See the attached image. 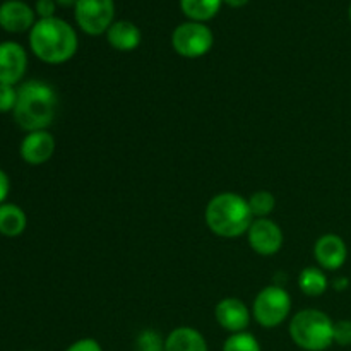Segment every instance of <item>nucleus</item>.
<instances>
[{
  "instance_id": "nucleus-24",
  "label": "nucleus",
  "mask_w": 351,
  "mask_h": 351,
  "mask_svg": "<svg viewBox=\"0 0 351 351\" xmlns=\"http://www.w3.org/2000/svg\"><path fill=\"white\" fill-rule=\"evenodd\" d=\"M55 9H57L55 0H36L34 12L40 16V19H50V17H55Z\"/></svg>"
},
{
  "instance_id": "nucleus-23",
  "label": "nucleus",
  "mask_w": 351,
  "mask_h": 351,
  "mask_svg": "<svg viewBox=\"0 0 351 351\" xmlns=\"http://www.w3.org/2000/svg\"><path fill=\"white\" fill-rule=\"evenodd\" d=\"M335 343L339 346L351 345V321L348 319L335 322Z\"/></svg>"
},
{
  "instance_id": "nucleus-20",
  "label": "nucleus",
  "mask_w": 351,
  "mask_h": 351,
  "mask_svg": "<svg viewBox=\"0 0 351 351\" xmlns=\"http://www.w3.org/2000/svg\"><path fill=\"white\" fill-rule=\"evenodd\" d=\"M223 351H263L261 350L259 341L256 339V336L250 335V332L242 331L235 332V335H230L226 338L225 345H223Z\"/></svg>"
},
{
  "instance_id": "nucleus-17",
  "label": "nucleus",
  "mask_w": 351,
  "mask_h": 351,
  "mask_svg": "<svg viewBox=\"0 0 351 351\" xmlns=\"http://www.w3.org/2000/svg\"><path fill=\"white\" fill-rule=\"evenodd\" d=\"M223 0H180L185 16L195 23H206L213 19L221 9Z\"/></svg>"
},
{
  "instance_id": "nucleus-28",
  "label": "nucleus",
  "mask_w": 351,
  "mask_h": 351,
  "mask_svg": "<svg viewBox=\"0 0 351 351\" xmlns=\"http://www.w3.org/2000/svg\"><path fill=\"white\" fill-rule=\"evenodd\" d=\"M225 3H228L230 7H243L249 3V0H223Z\"/></svg>"
},
{
  "instance_id": "nucleus-5",
  "label": "nucleus",
  "mask_w": 351,
  "mask_h": 351,
  "mask_svg": "<svg viewBox=\"0 0 351 351\" xmlns=\"http://www.w3.org/2000/svg\"><path fill=\"white\" fill-rule=\"evenodd\" d=\"M291 312V297L281 285H271L259 291L252 305V317L266 329L278 328Z\"/></svg>"
},
{
  "instance_id": "nucleus-1",
  "label": "nucleus",
  "mask_w": 351,
  "mask_h": 351,
  "mask_svg": "<svg viewBox=\"0 0 351 351\" xmlns=\"http://www.w3.org/2000/svg\"><path fill=\"white\" fill-rule=\"evenodd\" d=\"M57 93L43 81H26L17 88L14 120L26 132L47 130L57 115Z\"/></svg>"
},
{
  "instance_id": "nucleus-25",
  "label": "nucleus",
  "mask_w": 351,
  "mask_h": 351,
  "mask_svg": "<svg viewBox=\"0 0 351 351\" xmlns=\"http://www.w3.org/2000/svg\"><path fill=\"white\" fill-rule=\"evenodd\" d=\"M65 351H103V348L96 339L82 338V339H77L75 343H72V345Z\"/></svg>"
},
{
  "instance_id": "nucleus-2",
  "label": "nucleus",
  "mask_w": 351,
  "mask_h": 351,
  "mask_svg": "<svg viewBox=\"0 0 351 351\" xmlns=\"http://www.w3.org/2000/svg\"><path fill=\"white\" fill-rule=\"evenodd\" d=\"M74 27L58 17L40 19L29 31V47L45 64H64L77 51Z\"/></svg>"
},
{
  "instance_id": "nucleus-13",
  "label": "nucleus",
  "mask_w": 351,
  "mask_h": 351,
  "mask_svg": "<svg viewBox=\"0 0 351 351\" xmlns=\"http://www.w3.org/2000/svg\"><path fill=\"white\" fill-rule=\"evenodd\" d=\"M34 23V10L23 0H7L0 5V27L7 33L31 31Z\"/></svg>"
},
{
  "instance_id": "nucleus-8",
  "label": "nucleus",
  "mask_w": 351,
  "mask_h": 351,
  "mask_svg": "<svg viewBox=\"0 0 351 351\" xmlns=\"http://www.w3.org/2000/svg\"><path fill=\"white\" fill-rule=\"evenodd\" d=\"M249 245L259 256H274L283 247V232L269 218H256L247 232Z\"/></svg>"
},
{
  "instance_id": "nucleus-3",
  "label": "nucleus",
  "mask_w": 351,
  "mask_h": 351,
  "mask_svg": "<svg viewBox=\"0 0 351 351\" xmlns=\"http://www.w3.org/2000/svg\"><path fill=\"white\" fill-rule=\"evenodd\" d=\"M254 216L249 199L235 192H221L206 206V223L215 235L223 239H237L249 232Z\"/></svg>"
},
{
  "instance_id": "nucleus-4",
  "label": "nucleus",
  "mask_w": 351,
  "mask_h": 351,
  "mask_svg": "<svg viewBox=\"0 0 351 351\" xmlns=\"http://www.w3.org/2000/svg\"><path fill=\"white\" fill-rule=\"evenodd\" d=\"M290 336L298 348L324 351L335 343V322L317 308H305L290 321Z\"/></svg>"
},
{
  "instance_id": "nucleus-21",
  "label": "nucleus",
  "mask_w": 351,
  "mask_h": 351,
  "mask_svg": "<svg viewBox=\"0 0 351 351\" xmlns=\"http://www.w3.org/2000/svg\"><path fill=\"white\" fill-rule=\"evenodd\" d=\"M137 351H165V339L153 329H147L139 335L136 341Z\"/></svg>"
},
{
  "instance_id": "nucleus-7",
  "label": "nucleus",
  "mask_w": 351,
  "mask_h": 351,
  "mask_svg": "<svg viewBox=\"0 0 351 351\" xmlns=\"http://www.w3.org/2000/svg\"><path fill=\"white\" fill-rule=\"evenodd\" d=\"M77 26L86 34L98 36L108 31L115 16L113 0H77L74 7Z\"/></svg>"
},
{
  "instance_id": "nucleus-19",
  "label": "nucleus",
  "mask_w": 351,
  "mask_h": 351,
  "mask_svg": "<svg viewBox=\"0 0 351 351\" xmlns=\"http://www.w3.org/2000/svg\"><path fill=\"white\" fill-rule=\"evenodd\" d=\"M249 208L254 219L267 218V216L274 211V208H276V199H274V195L271 194V192L257 191L256 194L250 195Z\"/></svg>"
},
{
  "instance_id": "nucleus-16",
  "label": "nucleus",
  "mask_w": 351,
  "mask_h": 351,
  "mask_svg": "<svg viewBox=\"0 0 351 351\" xmlns=\"http://www.w3.org/2000/svg\"><path fill=\"white\" fill-rule=\"evenodd\" d=\"M26 213L16 204H0V235L14 237L23 235L26 230Z\"/></svg>"
},
{
  "instance_id": "nucleus-18",
  "label": "nucleus",
  "mask_w": 351,
  "mask_h": 351,
  "mask_svg": "<svg viewBox=\"0 0 351 351\" xmlns=\"http://www.w3.org/2000/svg\"><path fill=\"white\" fill-rule=\"evenodd\" d=\"M298 285L307 297H321L328 290L329 280L321 267H305L298 278Z\"/></svg>"
},
{
  "instance_id": "nucleus-15",
  "label": "nucleus",
  "mask_w": 351,
  "mask_h": 351,
  "mask_svg": "<svg viewBox=\"0 0 351 351\" xmlns=\"http://www.w3.org/2000/svg\"><path fill=\"white\" fill-rule=\"evenodd\" d=\"M106 40L119 51L136 50L141 45V29L130 21H117L106 31Z\"/></svg>"
},
{
  "instance_id": "nucleus-12",
  "label": "nucleus",
  "mask_w": 351,
  "mask_h": 351,
  "mask_svg": "<svg viewBox=\"0 0 351 351\" xmlns=\"http://www.w3.org/2000/svg\"><path fill=\"white\" fill-rule=\"evenodd\" d=\"M250 315L252 312L239 298H223L215 308V317L218 324L232 335L242 332L249 328Z\"/></svg>"
},
{
  "instance_id": "nucleus-22",
  "label": "nucleus",
  "mask_w": 351,
  "mask_h": 351,
  "mask_svg": "<svg viewBox=\"0 0 351 351\" xmlns=\"http://www.w3.org/2000/svg\"><path fill=\"white\" fill-rule=\"evenodd\" d=\"M17 101V89L9 84H0V113L14 112Z\"/></svg>"
},
{
  "instance_id": "nucleus-6",
  "label": "nucleus",
  "mask_w": 351,
  "mask_h": 351,
  "mask_svg": "<svg viewBox=\"0 0 351 351\" xmlns=\"http://www.w3.org/2000/svg\"><path fill=\"white\" fill-rule=\"evenodd\" d=\"M215 43L213 31L204 23H189L180 24L171 33V47L180 57L199 58L204 57Z\"/></svg>"
},
{
  "instance_id": "nucleus-14",
  "label": "nucleus",
  "mask_w": 351,
  "mask_h": 351,
  "mask_svg": "<svg viewBox=\"0 0 351 351\" xmlns=\"http://www.w3.org/2000/svg\"><path fill=\"white\" fill-rule=\"evenodd\" d=\"M165 351H208V343L197 329L182 326L167 336Z\"/></svg>"
},
{
  "instance_id": "nucleus-10",
  "label": "nucleus",
  "mask_w": 351,
  "mask_h": 351,
  "mask_svg": "<svg viewBox=\"0 0 351 351\" xmlns=\"http://www.w3.org/2000/svg\"><path fill=\"white\" fill-rule=\"evenodd\" d=\"M314 257L321 269L338 271L339 267L345 266L346 259H348V249H346L345 240L335 233L322 235L314 245Z\"/></svg>"
},
{
  "instance_id": "nucleus-11",
  "label": "nucleus",
  "mask_w": 351,
  "mask_h": 351,
  "mask_svg": "<svg viewBox=\"0 0 351 351\" xmlns=\"http://www.w3.org/2000/svg\"><path fill=\"white\" fill-rule=\"evenodd\" d=\"M55 146H57L55 137L48 130H34V132L26 134L21 143L19 153L27 165L38 167V165L47 163L53 156Z\"/></svg>"
},
{
  "instance_id": "nucleus-30",
  "label": "nucleus",
  "mask_w": 351,
  "mask_h": 351,
  "mask_svg": "<svg viewBox=\"0 0 351 351\" xmlns=\"http://www.w3.org/2000/svg\"><path fill=\"white\" fill-rule=\"evenodd\" d=\"M348 17H350V23H351V5H350V9H348Z\"/></svg>"
},
{
  "instance_id": "nucleus-9",
  "label": "nucleus",
  "mask_w": 351,
  "mask_h": 351,
  "mask_svg": "<svg viewBox=\"0 0 351 351\" xmlns=\"http://www.w3.org/2000/svg\"><path fill=\"white\" fill-rule=\"evenodd\" d=\"M27 67L26 50L16 41L0 43V84L16 86L23 81Z\"/></svg>"
},
{
  "instance_id": "nucleus-26",
  "label": "nucleus",
  "mask_w": 351,
  "mask_h": 351,
  "mask_svg": "<svg viewBox=\"0 0 351 351\" xmlns=\"http://www.w3.org/2000/svg\"><path fill=\"white\" fill-rule=\"evenodd\" d=\"M9 189H10L9 177H7L5 171L0 168V204H3V201H5L7 195H9Z\"/></svg>"
},
{
  "instance_id": "nucleus-27",
  "label": "nucleus",
  "mask_w": 351,
  "mask_h": 351,
  "mask_svg": "<svg viewBox=\"0 0 351 351\" xmlns=\"http://www.w3.org/2000/svg\"><path fill=\"white\" fill-rule=\"evenodd\" d=\"M332 287H335V290L336 291H345L346 288L350 287V280L348 278H336L335 280V283H332Z\"/></svg>"
},
{
  "instance_id": "nucleus-29",
  "label": "nucleus",
  "mask_w": 351,
  "mask_h": 351,
  "mask_svg": "<svg viewBox=\"0 0 351 351\" xmlns=\"http://www.w3.org/2000/svg\"><path fill=\"white\" fill-rule=\"evenodd\" d=\"M55 2L60 7H75V2H77V0H55Z\"/></svg>"
}]
</instances>
